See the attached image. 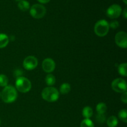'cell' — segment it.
I'll return each instance as SVG.
<instances>
[{"label":"cell","mask_w":127,"mask_h":127,"mask_svg":"<svg viewBox=\"0 0 127 127\" xmlns=\"http://www.w3.org/2000/svg\"><path fill=\"white\" fill-rule=\"evenodd\" d=\"M1 97L4 102L7 104L13 102L17 97V90L12 86H7L2 90Z\"/></svg>","instance_id":"6da1fadb"},{"label":"cell","mask_w":127,"mask_h":127,"mask_svg":"<svg viewBox=\"0 0 127 127\" xmlns=\"http://www.w3.org/2000/svg\"><path fill=\"white\" fill-rule=\"evenodd\" d=\"M59 92L55 88L48 86L44 88L42 92V97L45 100L49 102L57 101L59 98Z\"/></svg>","instance_id":"7a4b0ae2"},{"label":"cell","mask_w":127,"mask_h":127,"mask_svg":"<svg viewBox=\"0 0 127 127\" xmlns=\"http://www.w3.org/2000/svg\"><path fill=\"white\" fill-rule=\"evenodd\" d=\"M109 24L107 21L101 19L98 21L94 26V32L99 37H104L109 31Z\"/></svg>","instance_id":"3957f363"},{"label":"cell","mask_w":127,"mask_h":127,"mask_svg":"<svg viewBox=\"0 0 127 127\" xmlns=\"http://www.w3.org/2000/svg\"><path fill=\"white\" fill-rule=\"evenodd\" d=\"M16 90L20 93H28L32 88V84L31 81L27 78L25 77L21 76L17 78L16 81Z\"/></svg>","instance_id":"277c9868"},{"label":"cell","mask_w":127,"mask_h":127,"mask_svg":"<svg viewBox=\"0 0 127 127\" xmlns=\"http://www.w3.org/2000/svg\"><path fill=\"white\" fill-rule=\"evenodd\" d=\"M46 14V8L41 4H35L30 7V14L35 19H41Z\"/></svg>","instance_id":"5b68a950"},{"label":"cell","mask_w":127,"mask_h":127,"mask_svg":"<svg viewBox=\"0 0 127 127\" xmlns=\"http://www.w3.org/2000/svg\"><path fill=\"white\" fill-rule=\"evenodd\" d=\"M112 88L114 91L119 93H123L127 91V85L125 80L122 78H117L112 83Z\"/></svg>","instance_id":"8992f818"},{"label":"cell","mask_w":127,"mask_h":127,"mask_svg":"<svg viewBox=\"0 0 127 127\" xmlns=\"http://www.w3.org/2000/svg\"><path fill=\"white\" fill-rule=\"evenodd\" d=\"M122 9L120 5L114 4L109 6L107 10V16L110 19H117L121 15Z\"/></svg>","instance_id":"52a82bcc"},{"label":"cell","mask_w":127,"mask_h":127,"mask_svg":"<svg viewBox=\"0 0 127 127\" xmlns=\"http://www.w3.org/2000/svg\"><path fill=\"white\" fill-rule=\"evenodd\" d=\"M115 43L120 48H126L127 47V34L125 32H119L115 37Z\"/></svg>","instance_id":"ba28073f"},{"label":"cell","mask_w":127,"mask_h":127,"mask_svg":"<svg viewBox=\"0 0 127 127\" xmlns=\"http://www.w3.org/2000/svg\"><path fill=\"white\" fill-rule=\"evenodd\" d=\"M38 60L33 56H28L23 62V66L27 70H32L38 65Z\"/></svg>","instance_id":"9c48e42d"},{"label":"cell","mask_w":127,"mask_h":127,"mask_svg":"<svg viewBox=\"0 0 127 127\" xmlns=\"http://www.w3.org/2000/svg\"><path fill=\"white\" fill-rule=\"evenodd\" d=\"M42 69L45 72L47 73H50L55 69V62L52 58H47L42 62Z\"/></svg>","instance_id":"30bf717a"},{"label":"cell","mask_w":127,"mask_h":127,"mask_svg":"<svg viewBox=\"0 0 127 127\" xmlns=\"http://www.w3.org/2000/svg\"><path fill=\"white\" fill-rule=\"evenodd\" d=\"M9 38L5 33H0V48H3L8 45Z\"/></svg>","instance_id":"8fae6325"},{"label":"cell","mask_w":127,"mask_h":127,"mask_svg":"<svg viewBox=\"0 0 127 127\" xmlns=\"http://www.w3.org/2000/svg\"><path fill=\"white\" fill-rule=\"evenodd\" d=\"M82 114L83 116L85 119H90L93 115V110L91 107L86 106L83 109L82 111Z\"/></svg>","instance_id":"7c38bea8"},{"label":"cell","mask_w":127,"mask_h":127,"mask_svg":"<svg viewBox=\"0 0 127 127\" xmlns=\"http://www.w3.org/2000/svg\"><path fill=\"white\" fill-rule=\"evenodd\" d=\"M19 9L22 11H27L30 9V4L28 1L26 0H22L19 1L17 4Z\"/></svg>","instance_id":"4fadbf2b"},{"label":"cell","mask_w":127,"mask_h":127,"mask_svg":"<svg viewBox=\"0 0 127 127\" xmlns=\"http://www.w3.org/2000/svg\"><path fill=\"white\" fill-rule=\"evenodd\" d=\"M119 124L117 118L115 116H110L107 120V125L109 127H116Z\"/></svg>","instance_id":"5bb4252c"},{"label":"cell","mask_w":127,"mask_h":127,"mask_svg":"<svg viewBox=\"0 0 127 127\" xmlns=\"http://www.w3.org/2000/svg\"><path fill=\"white\" fill-rule=\"evenodd\" d=\"M71 86L69 83H63L60 88V92L62 94H67L70 92Z\"/></svg>","instance_id":"9a60e30c"},{"label":"cell","mask_w":127,"mask_h":127,"mask_svg":"<svg viewBox=\"0 0 127 127\" xmlns=\"http://www.w3.org/2000/svg\"><path fill=\"white\" fill-rule=\"evenodd\" d=\"M107 107L104 102H100L97 105L96 111L98 114H104L107 111Z\"/></svg>","instance_id":"2e32d148"},{"label":"cell","mask_w":127,"mask_h":127,"mask_svg":"<svg viewBox=\"0 0 127 127\" xmlns=\"http://www.w3.org/2000/svg\"><path fill=\"white\" fill-rule=\"evenodd\" d=\"M56 79L54 75L52 74H48L46 76L45 78V83L47 86H52L55 84Z\"/></svg>","instance_id":"e0dca14e"},{"label":"cell","mask_w":127,"mask_h":127,"mask_svg":"<svg viewBox=\"0 0 127 127\" xmlns=\"http://www.w3.org/2000/svg\"><path fill=\"white\" fill-rule=\"evenodd\" d=\"M127 63H124L120 64L118 67V71L119 73L121 76L124 77H126L127 76Z\"/></svg>","instance_id":"ac0fdd59"},{"label":"cell","mask_w":127,"mask_h":127,"mask_svg":"<svg viewBox=\"0 0 127 127\" xmlns=\"http://www.w3.org/2000/svg\"><path fill=\"white\" fill-rule=\"evenodd\" d=\"M80 127H94V123L89 119H85L81 123Z\"/></svg>","instance_id":"d6986e66"},{"label":"cell","mask_w":127,"mask_h":127,"mask_svg":"<svg viewBox=\"0 0 127 127\" xmlns=\"http://www.w3.org/2000/svg\"><path fill=\"white\" fill-rule=\"evenodd\" d=\"M119 118L124 123L127 122V111L126 109H122L119 112Z\"/></svg>","instance_id":"ffe728a7"},{"label":"cell","mask_w":127,"mask_h":127,"mask_svg":"<svg viewBox=\"0 0 127 127\" xmlns=\"http://www.w3.org/2000/svg\"><path fill=\"white\" fill-rule=\"evenodd\" d=\"M8 78L5 74H0V86L6 87L8 84Z\"/></svg>","instance_id":"44dd1931"},{"label":"cell","mask_w":127,"mask_h":127,"mask_svg":"<svg viewBox=\"0 0 127 127\" xmlns=\"http://www.w3.org/2000/svg\"><path fill=\"white\" fill-rule=\"evenodd\" d=\"M96 120L97 122H99V124H103L104 123V122L106 120V117H105V115L104 114H98L96 115Z\"/></svg>","instance_id":"7402d4cb"},{"label":"cell","mask_w":127,"mask_h":127,"mask_svg":"<svg viewBox=\"0 0 127 127\" xmlns=\"http://www.w3.org/2000/svg\"><path fill=\"white\" fill-rule=\"evenodd\" d=\"M119 27V22L117 21H113L109 24V27L112 29H116Z\"/></svg>","instance_id":"603a6c76"},{"label":"cell","mask_w":127,"mask_h":127,"mask_svg":"<svg viewBox=\"0 0 127 127\" xmlns=\"http://www.w3.org/2000/svg\"><path fill=\"white\" fill-rule=\"evenodd\" d=\"M121 100L124 103V104H127V93L124 92L122 93L121 95Z\"/></svg>","instance_id":"cb8c5ba5"},{"label":"cell","mask_w":127,"mask_h":127,"mask_svg":"<svg viewBox=\"0 0 127 127\" xmlns=\"http://www.w3.org/2000/svg\"><path fill=\"white\" fill-rule=\"evenodd\" d=\"M122 14H123V16L124 17V18L125 19H127V7L126 8L124 9V11L122 12Z\"/></svg>","instance_id":"d4e9b609"},{"label":"cell","mask_w":127,"mask_h":127,"mask_svg":"<svg viewBox=\"0 0 127 127\" xmlns=\"http://www.w3.org/2000/svg\"><path fill=\"white\" fill-rule=\"evenodd\" d=\"M37 1L41 4H46V3H48V2H50V0H37Z\"/></svg>","instance_id":"484cf974"},{"label":"cell","mask_w":127,"mask_h":127,"mask_svg":"<svg viewBox=\"0 0 127 127\" xmlns=\"http://www.w3.org/2000/svg\"><path fill=\"white\" fill-rule=\"evenodd\" d=\"M124 1V2L125 3V4H127V0H122Z\"/></svg>","instance_id":"4316f807"},{"label":"cell","mask_w":127,"mask_h":127,"mask_svg":"<svg viewBox=\"0 0 127 127\" xmlns=\"http://www.w3.org/2000/svg\"><path fill=\"white\" fill-rule=\"evenodd\" d=\"M15 1H18V2H19V1H22V0H15Z\"/></svg>","instance_id":"83f0119b"},{"label":"cell","mask_w":127,"mask_h":127,"mask_svg":"<svg viewBox=\"0 0 127 127\" xmlns=\"http://www.w3.org/2000/svg\"><path fill=\"white\" fill-rule=\"evenodd\" d=\"M0 125H1V119H0Z\"/></svg>","instance_id":"f1b7e54d"}]
</instances>
